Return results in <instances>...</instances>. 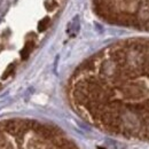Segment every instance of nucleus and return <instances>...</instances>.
<instances>
[{"label": "nucleus", "mask_w": 149, "mask_h": 149, "mask_svg": "<svg viewBox=\"0 0 149 149\" xmlns=\"http://www.w3.org/2000/svg\"><path fill=\"white\" fill-rule=\"evenodd\" d=\"M76 110L115 135L149 141V40H130L103 49L71 78Z\"/></svg>", "instance_id": "f257e3e1"}, {"label": "nucleus", "mask_w": 149, "mask_h": 149, "mask_svg": "<svg viewBox=\"0 0 149 149\" xmlns=\"http://www.w3.org/2000/svg\"><path fill=\"white\" fill-rule=\"evenodd\" d=\"M1 149H78L57 129L32 120L0 124Z\"/></svg>", "instance_id": "f03ea898"}, {"label": "nucleus", "mask_w": 149, "mask_h": 149, "mask_svg": "<svg viewBox=\"0 0 149 149\" xmlns=\"http://www.w3.org/2000/svg\"><path fill=\"white\" fill-rule=\"evenodd\" d=\"M32 47H33V44H32L31 41H29V42H26V44H25L24 48H23V49H22V52H21V56H22V58H23V60L28 58L29 54L31 53Z\"/></svg>", "instance_id": "7ed1b4c3"}, {"label": "nucleus", "mask_w": 149, "mask_h": 149, "mask_svg": "<svg viewBox=\"0 0 149 149\" xmlns=\"http://www.w3.org/2000/svg\"><path fill=\"white\" fill-rule=\"evenodd\" d=\"M48 25H49V17H45V19H42L39 22L38 30H39L40 32H42V31H45V30L48 28Z\"/></svg>", "instance_id": "20e7f679"}, {"label": "nucleus", "mask_w": 149, "mask_h": 149, "mask_svg": "<svg viewBox=\"0 0 149 149\" xmlns=\"http://www.w3.org/2000/svg\"><path fill=\"white\" fill-rule=\"evenodd\" d=\"M13 68H14V65H13V64H12V65H9V67H8V69H7V70H6V72H5V74H3V76H2V78H3V79H5V78H7V77H8V76H9V74H10V72H12V71H13Z\"/></svg>", "instance_id": "39448f33"}]
</instances>
